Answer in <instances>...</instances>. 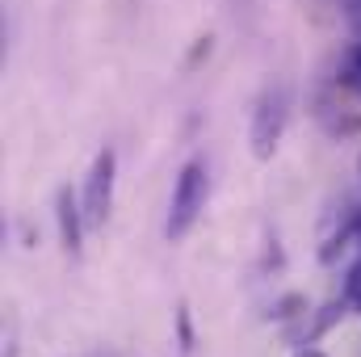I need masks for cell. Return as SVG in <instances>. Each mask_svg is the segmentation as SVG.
Masks as SVG:
<instances>
[{"instance_id":"30bf717a","label":"cell","mask_w":361,"mask_h":357,"mask_svg":"<svg viewBox=\"0 0 361 357\" xmlns=\"http://www.w3.org/2000/svg\"><path fill=\"white\" fill-rule=\"evenodd\" d=\"M349 223H353V240H357V248H361V210L349 219Z\"/></svg>"},{"instance_id":"8992f818","label":"cell","mask_w":361,"mask_h":357,"mask_svg":"<svg viewBox=\"0 0 361 357\" xmlns=\"http://www.w3.org/2000/svg\"><path fill=\"white\" fill-rule=\"evenodd\" d=\"M307 311V298L302 294H286L277 307H273V320H294V315H302Z\"/></svg>"},{"instance_id":"6da1fadb","label":"cell","mask_w":361,"mask_h":357,"mask_svg":"<svg viewBox=\"0 0 361 357\" xmlns=\"http://www.w3.org/2000/svg\"><path fill=\"white\" fill-rule=\"evenodd\" d=\"M206 198H210V173H206V160H185L173 185V202H169V223H164V236L169 240H185L197 223V214L206 210Z\"/></svg>"},{"instance_id":"7c38bea8","label":"cell","mask_w":361,"mask_h":357,"mask_svg":"<svg viewBox=\"0 0 361 357\" xmlns=\"http://www.w3.org/2000/svg\"><path fill=\"white\" fill-rule=\"evenodd\" d=\"M357 169H361V160H357Z\"/></svg>"},{"instance_id":"9c48e42d","label":"cell","mask_w":361,"mask_h":357,"mask_svg":"<svg viewBox=\"0 0 361 357\" xmlns=\"http://www.w3.org/2000/svg\"><path fill=\"white\" fill-rule=\"evenodd\" d=\"M294 357H328V353H324V349H315V345H302Z\"/></svg>"},{"instance_id":"ba28073f","label":"cell","mask_w":361,"mask_h":357,"mask_svg":"<svg viewBox=\"0 0 361 357\" xmlns=\"http://www.w3.org/2000/svg\"><path fill=\"white\" fill-rule=\"evenodd\" d=\"M345 80L361 89V42H353V47H349V59H345Z\"/></svg>"},{"instance_id":"8fae6325","label":"cell","mask_w":361,"mask_h":357,"mask_svg":"<svg viewBox=\"0 0 361 357\" xmlns=\"http://www.w3.org/2000/svg\"><path fill=\"white\" fill-rule=\"evenodd\" d=\"M345 8H349V13L357 17V13H361V0H345Z\"/></svg>"},{"instance_id":"5b68a950","label":"cell","mask_w":361,"mask_h":357,"mask_svg":"<svg viewBox=\"0 0 361 357\" xmlns=\"http://www.w3.org/2000/svg\"><path fill=\"white\" fill-rule=\"evenodd\" d=\"M345 298H349V307L361 311V257L349 265V273H345Z\"/></svg>"},{"instance_id":"7a4b0ae2","label":"cell","mask_w":361,"mask_h":357,"mask_svg":"<svg viewBox=\"0 0 361 357\" xmlns=\"http://www.w3.org/2000/svg\"><path fill=\"white\" fill-rule=\"evenodd\" d=\"M286 122H290V89L281 80L265 85L252 105V122H248V147L257 160H273V152L286 135Z\"/></svg>"},{"instance_id":"277c9868","label":"cell","mask_w":361,"mask_h":357,"mask_svg":"<svg viewBox=\"0 0 361 357\" xmlns=\"http://www.w3.org/2000/svg\"><path fill=\"white\" fill-rule=\"evenodd\" d=\"M55 223H59V244H63V253H80V244H85V227H89V219H85V202L72 193V185H63L59 193H55Z\"/></svg>"},{"instance_id":"52a82bcc","label":"cell","mask_w":361,"mask_h":357,"mask_svg":"<svg viewBox=\"0 0 361 357\" xmlns=\"http://www.w3.org/2000/svg\"><path fill=\"white\" fill-rule=\"evenodd\" d=\"M177 341H180V353H193V324H189V307L185 303L177 307Z\"/></svg>"},{"instance_id":"3957f363","label":"cell","mask_w":361,"mask_h":357,"mask_svg":"<svg viewBox=\"0 0 361 357\" xmlns=\"http://www.w3.org/2000/svg\"><path fill=\"white\" fill-rule=\"evenodd\" d=\"M114 181H118V156H114V147H101L89 177H85V193H80L89 227H105V219L114 210Z\"/></svg>"}]
</instances>
